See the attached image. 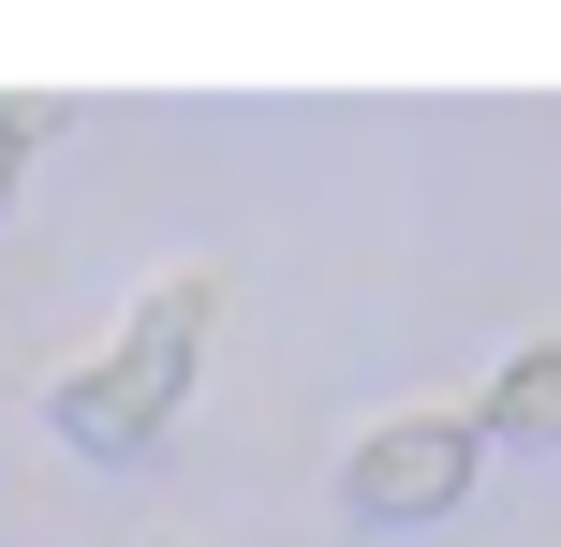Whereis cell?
<instances>
[{"label": "cell", "mask_w": 561, "mask_h": 547, "mask_svg": "<svg viewBox=\"0 0 561 547\" xmlns=\"http://www.w3.org/2000/svg\"><path fill=\"white\" fill-rule=\"evenodd\" d=\"M15 178H30V118L0 104V207H15Z\"/></svg>", "instance_id": "4"}, {"label": "cell", "mask_w": 561, "mask_h": 547, "mask_svg": "<svg viewBox=\"0 0 561 547\" xmlns=\"http://www.w3.org/2000/svg\"><path fill=\"white\" fill-rule=\"evenodd\" d=\"M207 326H222V282H163V296H148V311L118 326V341L89 355L75 385H45V430L75 444V459H104V474L163 459L178 400H193V355H207Z\"/></svg>", "instance_id": "1"}, {"label": "cell", "mask_w": 561, "mask_h": 547, "mask_svg": "<svg viewBox=\"0 0 561 547\" xmlns=\"http://www.w3.org/2000/svg\"><path fill=\"white\" fill-rule=\"evenodd\" d=\"M473 459H488L473 414H385V430L340 444V518L355 533H428L444 503H473Z\"/></svg>", "instance_id": "2"}, {"label": "cell", "mask_w": 561, "mask_h": 547, "mask_svg": "<svg viewBox=\"0 0 561 547\" xmlns=\"http://www.w3.org/2000/svg\"><path fill=\"white\" fill-rule=\"evenodd\" d=\"M473 430H488V459H547V444H561V341H533L503 385H488Z\"/></svg>", "instance_id": "3"}]
</instances>
